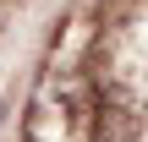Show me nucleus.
I'll return each mask as SVG.
<instances>
[{"label": "nucleus", "instance_id": "nucleus-2", "mask_svg": "<svg viewBox=\"0 0 148 142\" xmlns=\"http://www.w3.org/2000/svg\"><path fill=\"white\" fill-rule=\"evenodd\" d=\"M0 120H5V99H0Z\"/></svg>", "mask_w": 148, "mask_h": 142}, {"label": "nucleus", "instance_id": "nucleus-1", "mask_svg": "<svg viewBox=\"0 0 148 142\" xmlns=\"http://www.w3.org/2000/svg\"><path fill=\"white\" fill-rule=\"evenodd\" d=\"M22 131H27V142H93L99 137V109H93V99H88L77 82L49 77V82L33 93Z\"/></svg>", "mask_w": 148, "mask_h": 142}]
</instances>
